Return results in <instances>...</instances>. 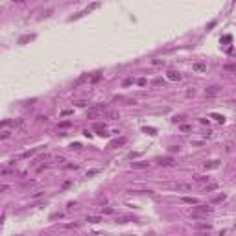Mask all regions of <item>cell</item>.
Wrapping results in <instances>:
<instances>
[{
	"instance_id": "cell-5",
	"label": "cell",
	"mask_w": 236,
	"mask_h": 236,
	"mask_svg": "<svg viewBox=\"0 0 236 236\" xmlns=\"http://www.w3.org/2000/svg\"><path fill=\"white\" fill-rule=\"evenodd\" d=\"M192 70H194V72H207V63H201V61H198V63H194V65H192Z\"/></svg>"
},
{
	"instance_id": "cell-3",
	"label": "cell",
	"mask_w": 236,
	"mask_h": 236,
	"mask_svg": "<svg viewBox=\"0 0 236 236\" xmlns=\"http://www.w3.org/2000/svg\"><path fill=\"white\" fill-rule=\"evenodd\" d=\"M174 190H179V192H190L192 190V184L190 183H174L172 184Z\"/></svg>"
},
{
	"instance_id": "cell-21",
	"label": "cell",
	"mask_w": 236,
	"mask_h": 236,
	"mask_svg": "<svg viewBox=\"0 0 236 236\" xmlns=\"http://www.w3.org/2000/svg\"><path fill=\"white\" fill-rule=\"evenodd\" d=\"M131 83H133V80H131V78H127V80H124V83H122V85H124V87H129Z\"/></svg>"
},
{
	"instance_id": "cell-27",
	"label": "cell",
	"mask_w": 236,
	"mask_h": 236,
	"mask_svg": "<svg viewBox=\"0 0 236 236\" xmlns=\"http://www.w3.org/2000/svg\"><path fill=\"white\" fill-rule=\"evenodd\" d=\"M66 168L68 170H78V164H66Z\"/></svg>"
},
{
	"instance_id": "cell-9",
	"label": "cell",
	"mask_w": 236,
	"mask_h": 236,
	"mask_svg": "<svg viewBox=\"0 0 236 236\" xmlns=\"http://www.w3.org/2000/svg\"><path fill=\"white\" fill-rule=\"evenodd\" d=\"M125 142V137H122V139H116V140H113L111 144H109V148H116V146H120V144H124Z\"/></svg>"
},
{
	"instance_id": "cell-4",
	"label": "cell",
	"mask_w": 236,
	"mask_h": 236,
	"mask_svg": "<svg viewBox=\"0 0 236 236\" xmlns=\"http://www.w3.org/2000/svg\"><path fill=\"white\" fill-rule=\"evenodd\" d=\"M219 92H221V87H219V85H210V87L205 89V94H207V96H218Z\"/></svg>"
},
{
	"instance_id": "cell-10",
	"label": "cell",
	"mask_w": 236,
	"mask_h": 236,
	"mask_svg": "<svg viewBox=\"0 0 236 236\" xmlns=\"http://www.w3.org/2000/svg\"><path fill=\"white\" fill-rule=\"evenodd\" d=\"M105 116L115 120V118H120V113H118V111H105Z\"/></svg>"
},
{
	"instance_id": "cell-12",
	"label": "cell",
	"mask_w": 236,
	"mask_h": 236,
	"mask_svg": "<svg viewBox=\"0 0 236 236\" xmlns=\"http://www.w3.org/2000/svg\"><path fill=\"white\" fill-rule=\"evenodd\" d=\"M194 179H196V183H208V177L207 175H194Z\"/></svg>"
},
{
	"instance_id": "cell-29",
	"label": "cell",
	"mask_w": 236,
	"mask_h": 236,
	"mask_svg": "<svg viewBox=\"0 0 236 236\" xmlns=\"http://www.w3.org/2000/svg\"><path fill=\"white\" fill-rule=\"evenodd\" d=\"M225 68H227V70H229V72H234V65H227V66H225Z\"/></svg>"
},
{
	"instance_id": "cell-25",
	"label": "cell",
	"mask_w": 236,
	"mask_h": 236,
	"mask_svg": "<svg viewBox=\"0 0 236 236\" xmlns=\"http://www.w3.org/2000/svg\"><path fill=\"white\" fill-rule=\"evenodd\" d=\"M11 124V120H4V122H0V127H6V125H9Z\"/></svg>"
},
{
	"instance_id": "cell-28",
	"label": "cell",
	"mask_w": 236,
	"mask_h": 236,
	"mask_svg": "<svg viewBox=\"0 0 236 236\" xmlns=\"http://www.w3.org/2000/svg\"><path fill=\"white\" fill-rule=\"evenodd\" d=\"M68 115H72V111H68V109H66V111H63V113H61V116H68Z\"/></svg>"
},
{
	"instance_id": "cell-33",
	"label": "cell",
	"mask_w": 236,
	"mask_h": 236,
	"mask_svg": "<svg viewBox=\"0 0 236 236\" xmlns=\"http://www.w3.org/2000/svg\"><path fill=\"white\" fill-rule=\"evenodd\" d=\"M199 236H207V234H199Z\"/></svg>"
},
{
	"instance_id": "cell-13",
	"label": "cell",
	"mask_w": 236,
	"mask_h": 236,
	"mask_svg": "<svg viewBox=\"0 0 236 236\" xmlns=\"http://www.w3.org/2000/svg\"><path fill=\"white\" fill-rule=\"evenodd\" d=\"M131 166L137 170H142V168H148V162H131Z\"/></svg>"
},
{
	"instance_id": "cell-6",
	"label": "cell",
	"mask_w": 236,
	"mask_h": 236,
	"mask_svg": "<svg viewBox=\"0 0 236 236\" xmlns=\"http://www.w3.org/2000/svg\"><path fill=\"white\" fill-rule=\"evenodd\" d=\"M157 162H159L160 166H172V164H174V157H159Z\"/></svg>"
},
{
	"instance_id": "cell-15",
	"label": "cell",
	"mask_w": 236,
	"mask_h": 236,
	"mask_svg": "<svg viewBox=\"0 0 236 236\" xmlns=\"http://www.w3.org/2000/svg\"><path fill=\"white\" fill-rule=\"evenodd\" d=\"M87 221L89 223H98V221H101V218H100V216H89Z\"/></svg>"
},
{
	"instance_id": "cell-8",
	"label": "cell",
	"mask_w": 236,
	"mask_h": 236,
	"mask_svg": "<svg viewBox=\"0 0 236 236\" xmlns=\"http://www.w3.org/2000/svg\"><path fill=\"white\" fill-rule=\"evenodd\" d=\"M183 203H186V205H199V201L196 198H190V196H184L183 198Z\"/></svg>"
},
{
	"instance_id": "cell-1",
	"label": "cell",
	"mask_w": 236,
	"mask_h": 236,
	"mask_svg": "<svg viewBox=\"0 0 236 236\" xmlns=\"http://www.w3.org/2000/svg\"><path fill=\"white\" fill-rule=\"evenodd\" d=\"M105 111H107V105H94V107H90L89 111H87V116L89 118H100V116H103L105 115Z\"/></svg>"
},
{
	"instance_id": "cell-23",
	"label": "cell",
	"mask_w": 236,
	"mask_h": 236,
	"mask_svg": "<svg viewBox=\"0 0 236 236\" xmlns=\"http://www.w3.org/2000/svg\"><path fill=\"white\" fill-rule=\"evenodd\" d=\"M212 118H216L218 122H223V120H225V118H223L221 115H212Z\"/></svg>"
},
{
	"instance_id": "cell-17",
	"label": "cell",
	"mask_w": 236,
	"mask_h": 236,
	"mask_svg": "<svg viewBox=\"0 0 236 236\" xmlns=\"http://www.w3.org/2000/svg\"><path fill=\"white\" fill-rule=\"evenodd\" d=\"M223 199H225V194H219V196H216V198L212 199V203H221Z\"/></svg>"
},
{
	"instance_id": "cell-22",
	"label": "cell",
	"mask_w": 236,
	"mask_h": 236,
	"mask_svg": "<svg viewBox=\"0 0 236 236\" xmlns=\"http://www.w3.org/2000/svg\"><path fill=\"white\" fill-rule=\"evenodd\" d=\"M190 125H188V124H183V125H181V131H190Z\"/></svg>"
},
{
	"instance_id": "cell-20",
	"label": "cell",
	"mask_w": 236,
	"mask_h": 236,
	"mask_svg": "<svg viewBox=\"0 0 236 236\" xmlns=\"http://www.w3.org/2000/svg\"><path fill=\"white\" fill-rule=\"evenodd\" d=\"M137 83H139L140 87H144V85H148V80H144V78H140V80L137 81Z\"/></svg>"
},
{
	"instance_id": "cell-7",
	"label": "cell",
	"mask_w": 236,
	"mask_h": 236,
	"mask_svg": "<svg viewBox=\"0 0 236 236\" xmlns=\"http://www.w3.org/2000/svg\"><path fill=\"white\" fill-rule=\"evenodd\" d=\"M168 80H170V81H179L181 80V74L179 72H177V70H168Z\"/></svg>"
},
{
	"instance_id": "cell-24",
	"label": "cell",
	"mask_w": 236,
	"mask_h": 236,
	"mask_svg": "<svg viewBox=\"0 0 236 236\" xmlns=\"http://www.w3.org/2000/svg\"><path fill=\"white\" fill-rule=\"evenodd\" d=\"M183 120H184V116H183V115H181V116H175V118H174V122H175V124H177V122H179V124H181V122H183Z\"/></svg>"
},
{
	"instance_id": "cell-30",
	"label": "cell",
	"mask_w": 236,
	"mask_h": 236,
	"mask_svg": "<svg viewBox=\"0 0 236 236\" xmlns=\"http://www.w3.org/2000/svg\"><path fill=\"white\" fill-rule=\"evenodd\" d=\"M70 148H74V149H81V144H78V142H76V144H72Z\"/></svg>"
},
{
	"instance_id": "cell-16",
	"label": "cell",
	"mask_w": 236,
	"mask_h": 236,
	"mask_svg": "<svg viewBox=\"0 0 236 236\" xmlns=\"http://www.w3.org/2000/svg\"><path fill=\"white\" fill-rule=\"evenodd\" d=\"M196 229H203V231H210V225H208V223H198V225H196Z\"/></svg>"
},
{
	"instance_id": "cell-11",
	"label": "cell",
	"mask_w": 236,
	"mask_h": 236,
	"mask_svg": "<svg viewBox=\"0 0 236 236\" xmlns=\"http://www.w3.org/2000/svg\"><path fill=\"white\" fill-rule=\"evenodd\" d=\"M35 153H37V149H28V151L21 153V159H28V157H31V155H35Z\"/></svg>"
},
{
	"instance_id": "cell-14",
	"label": "cell",
	"mask_w": 236,
	"mask_h": 236,
	"mask_svg": "<svg viewBox=\"0 0 236 236\" xmlns=\"http://www.w3.org/2000/svg\"><path fill=\"white\" fill-rule=\"evenodd\" d=\"M101 76H103V74H101V72H96V74H94L92 78H90V83H98V81L101 80Z\"/></svg>"
},
{
	"instance_id": "cell-31",
	"label": "cell",
	"mask_w": 236,
	"mask_h": 236,
	"mask_svg": "<svg viewBox=\"0 0 236 236\" xmlns=\"http://www.w3.org/2000/svg\"><path fill=\"white\" fill-rule=\"evenodd\" d=\"M7 190V184H0V192H6Z\"/></svg>"
},
{
	"instance_id": "cell-19",
	"label": "cell",
	"mask_w": 236,
	"mask_h": 236,
	"mask_svg": "<svg viewBox=\"0 0 236 236\" xmlns=\"http://www.w3.org/2000/svg\"><path fill=\"white\" fill-rule=\"evenodd\" d=\"M151 83H153V85H162V78H155Z\"/></svg>"
},
{
	"instance_id": "cell-18",
	"label": "cell",
	"mask_w": 236,
	"mask_h": 236,
	"mask_svg": "<svg viewBox=\"0 0 236 236\" xmlns=\"http://www.w3.org/2000/svg\"><path fill=\"white\" fill-rule=\"evenodd\" d=\"M218 166H219V162H218V160H212L210 164H205V168H218Z\"/></svg>"
},
{
	"instance_id": "cell-32",
	"label": "cell",
	"mask_w": 236,
	"mask_h": 236,
	"mask_svg": "<svg viewBox=\"0 0 236 236\" xmlns=\"http://www.w3.org/2000/svg\"><path fill=\"white\" fill-rule=\"evenodd\" d=\"M6 137H9V131H6V133H2V135H0V139H6Z\"/></svg>"
},
{
	"instance_id": "cell-26",
	"label": "cell",
	"mask_w": 236,
	"mask_h": 236,
	"mask_svg": "<svg viewBox=\"0 0 236 236\" xmlns=\"http://www.w3.org/2000/svg\"><path fill=\"white\" fill-rule=\"evenodd\" d=\"M144 131H146V133H149V135H155V129H153V127H144Z\"/></svg>"
},
{
	"instance_id": "cell-2",
	"label": "cell",
	"mask_w": 236,
	"mask_h": 236,
	"mask_svg": "<svg viewBox=\"0 0 236 236\" xmlns=\"http://www.w3.org/2000/svg\"><path fill=\"white\" fill-rule=\"evenodd\" d=\"M210 212H212V208L207 207V205H196L192 208V216H194V218H201V216H207V214H210Z\"/></svg>"
}]
</instances>
